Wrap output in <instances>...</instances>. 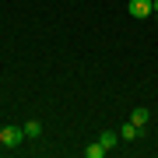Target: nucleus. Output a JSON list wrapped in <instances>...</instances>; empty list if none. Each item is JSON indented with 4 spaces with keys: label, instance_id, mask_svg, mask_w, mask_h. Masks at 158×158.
<instances>
[{
    "label": "nucleus",
    "instance_id": "1",
    "mask_svg": "<svg viewBox=\"0 0 158 158\" xmlns=\"http://www.w3.org/2000/svg\"><path fill=\"white\" fill-rule=\"evenodd\" d=\"M25 141V127H4L0 130V148H18Z\"/></svg>",
    "mask_w": 158,
    "mask_h": 158
},
{
    "label": "nucleus",
    "instance_id": "2",
    "mask_svg": "<svg viewBox=\"0 0 158 158\" xmlns=\"http://www.w3.org/2000/svg\"><path fill=\"white\" fill-rule=\"evenodd\" d=\"M155 14V0H130V18L144 21V18Z\"/></svg>",
    "mask_w": 158,
    "mask_h": 158
},
{
    "label": "nucleus",
    "instance_id": "3",
    "mask_svg": "<svg viewBox=\"0 0 158 158\" xmlns=\"http://www.w3.org/2000/svg\"><path fill=\"white\" fill-rule=\"evenodd\" d=\"M119 137H123V141H141V137H144V127H137V123L127 119V123L119 127Z\"/></svg>",
    "mask_w": 158,
    "mask_h": 158
},
{
    "label": "nucleus",
    "instance_id": "4",
    "mask_svg": "<svg viewBox=\"0 0 158 158\" xmlns=\"http://www.w3.org/2000/svg\"><path fill=\"white\" fill-rule=\"evenodd\" d=\"M148 119H151V113H148L144 106H137L134 113H130V123H137V127H148Z\"/></svg>",
    "mask_w": 158,
    "mask_h": 158
},
{
    "label": "nucleus",
    "instance_id": "5",
    "mask_svg": "<svg viewBox=\"0 0 158 158\" xmlns=\"http://www.w3.org/2000/svg\"><path fill=\"white\" fill-rule=\"evenodd\" d=\"M85 155H88V158H102V155H109V148L102 144V141H91V144L85 148Z\"/></svg>",
    "mask_w": 158,
    "mask_h": 158
},
{
    "label": "nucleus",
    "instance_id": "6",
    "mask_svg": "<svg viewBox=\"0 0 158 158\" xmlns=\"http://www.w3.org/2000/svg\"><path fill=\"white\" fill-rule=\"evenodd\" d=\"M98 141L106 144L109 151H113V148H116V141H119V134H116V130H102V137H98Z\"/></svg>",
    "mask_w": 158,
    "mask_h": 158
},
{
    "label": "nucleus",
    "instance_id": "7",
    "mask_svg": "<svg viewBox=\"0 0 158 158\" xmlns=\"http://www.w3.org/2000/svg\"><path fill=\"white\" fill-rule=\"evenodd\" d=\"M42 134V123L39 119H28V123H25V137H39Z\"/></svg>",
    "mask_w": 158,
    "mask_h": 158
},
{
    "label": "nucleus",
    "instance_id": "8",
    "mask_svg": "<svg viewBox=\"0 0 158 158\" xmlns=\"http://www.w3.org/2000/svg\"><path fill=\"white\" fill-rule=\"evenodd\" d=\"M155 11H158V0H155Z\"/></svg>",
    "mask_w": 158,
    "mask_h": 158
},
{
    "label": "nucleus",
    "instance_id": "9",
    "mask_svg": "<svg viewBox=\"0 0 158 158\" xmlns=\"http://www.w3.org/2000/svg\"><path fill=\"white\" fill-rule=\"evenodd\" d=\"M0 130H4V127H0Z\"/></svg>",
    "mask_w": 158,
    "mask_h": 158
}]
</instances>
